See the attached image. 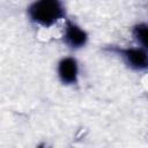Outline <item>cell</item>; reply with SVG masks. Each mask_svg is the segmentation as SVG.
<instances>
[{"label": "cell", "instance_id": "1", "mask_svg": "<svg viewBox=\"0 0 148 148\" xmlns=\"http://www.w3.org/2000/svg\"><path fill=\"white\" fill-rule=\"evenodd\" d=\"M28 13L32 21L42 25H52L64 16V7L56 0H40L34 2Z\"/></svg>", "mask_w": 148, "mask_h": 148}, {"label": "cell", "instance_id": "5", "mask_svg": "<svg viewBox=\"0 0 148 148\" xmlns=\"http://www.w3.org/2000/svg\"><path fill=\"white\" fill-rule=\"evenodd\" d=\"M133 35L135 39L145 47L148 49V25L147 24H138L133 30Z\"/></svg>", "mask_w": 148, "mask_h": 148}, {"label": "cell", "instance_id": "6", "mask_svg": "<svg viewBox=\"0 0 148 148\" xmlns=\"http://www.w3.org/2000/svg\"><path fill=\"white\" fill-rule=\"evenodd\" d=\"M38 148H46V147H44V146H39Z\"/></svg>", "mask_w": 148, "mask_h": 148}, {"label": "cell", "instance_id": "4", "mask_svg": "<svg viewBox=\"0 0 148 148\" xmlns=\"http://www.w3.org/2000/svg\"><path fill=\"white\" fill-rule=\"evenodd\" d=\"M87 34L83 31L80 27L74 24L73 22H67L66 28H65V42L71 46V47H81L86 44L87 42Z\"/></svg>", "mask_w": 148, "mask_h": 148}, {"label": "cell", "instance_id": "3", "mask_svg": "<svg viewBox=\"0 0 148 148\" xmlns=\"http://www.w3.org/2000/svg\"><path fill=\"white\" fill-rule=\"evenodd\" d=\"M123 56L132 68H148V52L145 49H127L123 51Z\"/></svg>", "mask_w": 148, "mask_h": 148}, {"label": "cell", "instance_id": "2", "mask_svg": "<svg viewBox=\"0 0 148 148\" xmlns=\"http://www.w3.org/2000/svg\"><path fill=\"white\" fill-rule=\"evenodd\" d=\"M58 74L60 80L66 84L76 82L77 79V64L73 58H65L58 65Z\"/></svg>", "mask_w": 148, "mask_h": 148}]
</instances>
